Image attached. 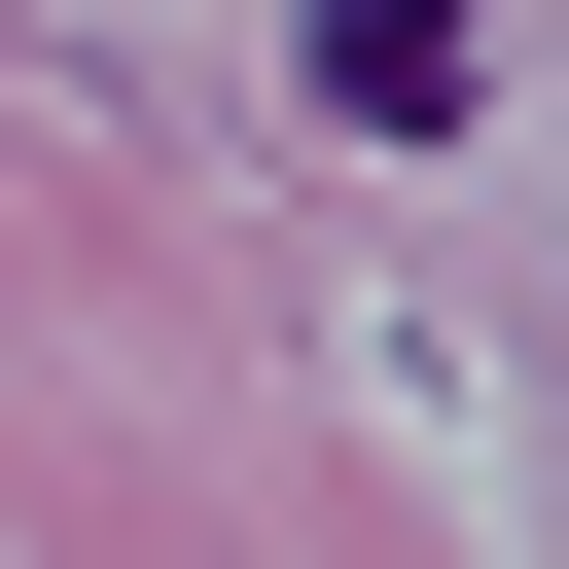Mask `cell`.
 I'll list each match as a JSON object with an SVG mask.
<instances>
[{
	"mask_svg": "<svg viewBox=\"0 0 569 569\" xmlns=\"http://www.w3.org/2000/svg\"><path fill=\"white\" fill-rule=\"evenodd\" d=\"M462 71H498V36H462V0H320V107H356V142H427V107H462Z\"/></svg>",
	"mask_w": 569,
	"mask_h": 569,
	"instance_id": "6da1fadb",
	"label": "cell"
}]
</instances>
